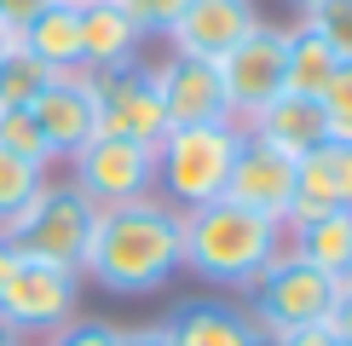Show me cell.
Returning <instances> with one entry per match:
<instances>
[{
	"label": "cell",
	"mask_w": 352,
	"mask_h": 346,
	"mask_svg": "<svg viewBox=\"0 0 352 346\" xmlns=\"http://www.w3.org/2000/svg\"><path fill=\"white\" fill-rule=\"evenodd\" d=\"M185 266L179 208L168 202H116L93 214V237L81 254V277H93L110 295H156Z\"/></svg>",
	"instance_id": "cell-1"
},
{
	"label": "cell",
	"mask_w": 352,
	"mask_h": 346,
	"mask_svg": "<svg viewBox=\"0 0 352 346\" xmlns=\"http://www.w3.org/2000/svg\"><path fill=\"white\" fill-rule=\"evenodd\" d=\"M179 231H185V266L208 283H226V288H248L289 242V231L277 220H266L254 208H237L226 196L202 202V208H185Z\"/></svg>",
	"instance_id": "cell-2"
},
{
	"label": "cell",
	"mask_w": 352,
	"mask_h": 346,
	"mask_svg": "<svg viewBox=\"0 0 352 346\" xmlns=\"http://www.w3.org/2000/svg\"><path fill=\"white\" fill-rule=\"evenodd\" d=\"M243 150L237 122H202V127H168L156 144V191L168 208H202L226 196L231 162Z\"/></svg>",
	"instance_id": "cell-3"
},
{
	"label": "cell",
	"mask_w": 352,
	"mask_h": 346,
	"mask_svg": "<svg viewBox=\"0 0 352 346\" xmlns=\"http://www.w3.org/2000/svg\"><path fill=\"white\" fill-rule=\"evenodd\" d=\"M335 295H341V283L324 277L318 266H306V260L283 242V254L248 283V323H254L260 335H266V346H272L277 335H295V329L324 323Z\"/></svg>",
	"instance_id": "cell-4"
},
{
	"label": "cell",
	"mask_w": 352,
	"mask_h": 346,
	"mask_svg": "<svg viewBox=\"0 0 352 346\" xmlns=\"http://www.w3.org/2000/svg\"><path fill=\"white\" fill-rule=\"evenodd\" d=\"M93 202H87L76 185H41L35 202L0 231L18 260H47V266H69L81 271V254H87V237H93Z\"/></svg>",
	"instance_id": "cell-5"
},
{
	"label": "cell",
	"mask_w": 352,
	"mask_h": 346,
	"mask_svg": "<svg viewBox=\"0 0 352 346\" xmlns=\"http://www.w3.org/2000/svg\"><path fill=\"white\" fill-rule=\"evenodd\" d=\"M76 288H81V271L12 254V271L0 283V323L12 335H52L76 317Z\"/></svg>",
	"instance_id": "cell-6"
},
{
	"label": "cell",
	"mask_w": 352,
	"mask_h": 346,
	"mask_svg": "<svg viewBox=\"0 0 352 346\" xmlns=\"http://www.w3.org/2000/svg\"><path fill=\"white\" fill-rule=\"evenodd\" d=\"M76 191L93 208H116V202H144L156 191V144H133L116 133H93L76 156Z\"/></svg>",
	"instance_id": "cell-7"
},
{
	"label": "cell",
	"mask_w": 352,
	"mask_h": 346,
	"mask_svg": "<svg viewBox=\"0 0 352 346\" xmlns=\"http://www.w3.org/2000/svg\"><path fill=\"white\" fill-rule=\"evenodd\" d=\"M214 69H219V86H226L231 122L243 127L254 110H266L272 98L283 93V29L277 23H254Z\"/></svg>",
	"instance_id": "cell-8"
},
{
	"label": "cell",
	"mask_w": 352,
	"mask_h": 346,
	"mask_svg": "<svg viewBox=\"0 0 352 346\" xmlns=\"http://www.w3.org/2000/svg\"><path fill=\"white\" fill-rule=\"evenodd\" d=\"M98 133L133 139V144H162L168 115H162V93H156V69L122 64V69H98Z\"/></svg>",
	"instance_id": "cell-9"
},
{
	"label": "cell",
	"mask_w": 352,
	"mask_h": 346,
	"mask_svg": "<svg viewBox=\"0 0 352 346\" xmlns=\"http://www.w3.org/2000/svg\"><path fill=\"white\" fill-rule=\"evenodd\" d=\"M41 139H47L52 156H76L87 139L98 133V86H93V69H58L47 81V93L29 104Z\"/></svg>",
	"instance_id": "cell-10"
},
{
	"label": "cell",
	"mask_w": 352,
	"mask_h": 346,
	"mask_svg": "<svg viewBox=\"0 0 352 346\" xmlns=\"http://www.w3.org/2000/svg\"><path fill=\"white\" fill-rule=\"evenodd\" d=\"M295 168H300L295 156H283V150H272V144L243 133V150L231 162V179H226V202L254 208V214H266V220L283 225L289 202H295Z\"/></svg>",
	"instance_id": "cell-11"
},
{
	"label": "cell",
	"mask_w": 352,
	"mask_h": 346,
	"mask_svg": "<svg viewBox=\"0 0 352 346\" xmlns=\"http://www.w3.org/2000/svg\"><path fill=\"white\" fill-rule=\"evenodd\" d=\"M254 23H260L254 0H190L179 18H173V29H168V47H173V58L219 64Z\"/></svg>",
	"instance_id": "cell-12"
},
{
	"label": "cell",
	"mask_w": 352,
	"mask_h": 346,
	"mask_svg": "<svg viewBox=\"0 0 352 346\" xmlns=\"http://www.w3.org/2000/svg\"><path fill=\"white\" fill-rule=\"evenodd\" d=\"M156 93H162V115L168 127H202V122H231L219 69L202 58H168L156 64Z\"/></svg>",
	"instance_id": "cell-13"
},
{
	"label": "cell",
	"mask_w": 352,
	"mask_h": 346,
	"mask_svg": "<svg viewBox=\"0 0 352 346\" xmlns=\"http://www.w3.org/2000/svg\"><path fill=\"white\" fill-rule=\"evenodd\" d=\"M243 133L300 162L306 150L329 144V122H324V104H318V98H300V93H277L266 110H254V115L243 122Z\"/></svg>",
	"instance_id": "cell-14"
},
{
	"label": "cell",
	"mask_w": 352,
	"mask_h": 346,
	"mask_svg": "<svg viewBox=\"0 0 352 346\" xmlns=\"http://www.w3.org/2000/svg\"><path fill=\"white\" fill-rule=\"evenodd\" d=\"M81 6V69H122V64H133V52H139V23L127 18L116 0H76Z\"/></svg>",
	"instance_id": "cell-15"
},
{
	"label": "cell",
	"mask_w": 352,
	"mask_h": 346,
	"mask_svg": "<svg viewBox=\"0 0 352 346\" xmlns=\"http://www.w3.org/2000/svg\"><path fill=\"white\" fill-rule=\"evenodd\" d=\"M168 329H173V346H266L243 312L219 306V300H190L168 317Z\"/></svg>",
	"instance_id": "cell-16"
},
{
	"label": "cell",
	"mask_w": 352,
	"mask_h": 346,
	"mask_svg": "<svg viewBox=\"0 0 352 346\" xmlns=\"http://www.w3.org/2000/svg\"><path fill=\"white\" fill-rule=\"evenodd\" d=\"M18 47L29 58H41L47 69H81V6L76 0H58L41 18H29L18 29Z\"/></svg>",
	"instance_id": "cell-17"
},
{
	"label": "cell",
	"mask_w": 352,
	"mask_h": 346,
	"mask_svg": "<svg viewBox=\"0 0 352 346\" xmlns=\"http://www.w3.org/2000/svg\"><path fill=\"white\" fill-rule=\"evenodd\" d=\"M341 58L329 52V41L318 35L312 23H289L283 29V93L300 98H324V86L335 81Z\"/></svg>",
	"instance_id": "cell-18"
},
{
	"label": "cell",
	"mask_w": 352,
	"mask_h": 346,
	"mask_svg": "<svg viewBox=\"0 0 352 346\" xmlns=\"http://www.w3.org/2000/svg\"><path fill=\"white\" fill-rule=\"evenodd\" d=\"M289 237H295L289 249H295L306 266H318L324 277H335V283L352 277V208H335V214H324V220L289 231Z\"/></svg>",
	"instance_id": "cell-19"
},
{
	"label": "cell",
	"mask_w": 352,
	"mask_h": 346,
	"mask_svg": "<svg viewBox=\"0 0 352 346\" xmlns=\"http://www.w3.org/2000/svg\"><path fill=\"white\" fill-rule=\"evenodd\" d=\"M58 69H47L41 58H29L23 47H12L0 58V110H29L41 93H47V81Z\"/></svg>",
	"instance_id": "cell-20"
},
{
	"label": "cell",
	"mask_w": 352,
	"mask_h": 346,
	"mask_svg": "<svg viewBox=\"0 0 352 346\" xmlns=\"http://www.w3.org/2000/svg\"><path fill=\"white\" fill-rule=\"evenodd\" d=\"M41 185H47V168L23 162V156H12V150H0V231L18 220L29 202H35Z\"/></svg>",
	"instance_id": "cell-21"
},
{
	"label": "cell",
	"mask_w": 352,
	"mask_h": 346,
	"mask_svg": "<svg viewBox=\"0 0 352 346\" xmlns=\"http://www.w3.org/2000/svg\"><path fill=\"white\" fill-rule=\"evenodd\" d=\"M300 23H312L329 41V52L352 64V0H312V6H300Z\"/></svg>",
	"instance_id": "cell-22"
},
{
	"label": "cell",
	"mask_w": 352,
	"mask_h": 346,
	"mask_svg": "<svg viewBox=\"0 0 352 346\" xmlns=\"http://www.w3.org/2000/svg\"><path fill=\"white\" fill-rule=\"evenodd\" d=\"M0 150L23 156V162H35V168H52L58 162V156L47 150V139H41V127H35V115H29V110H0Z\"/></svg>",
	"instance_id": "cell-23"
},
{
	"label": "cell",
	"mask_w": 352,
	"mask_h": 346,
	"mask_svg": "<svg viewBox=\"0 0 352 346\" xmlns=\"http://www.w3.org/2000/svg\"><path fill=\"white\" fill-rule=\"evenodd\" d=\"M324 122H329V144H352V64L335 69V81L324 86Z\"/></svg>",
	"instance_id": "cell-24"
},
{
	"label": "cell",
	"mask_w": 352,
	"mask_h": 346,
	"mask_svg": "<svg viewBox=\"0 0 352 346\" xmlns=\"http://www.w3.org/2000/svg\"><path fill=\"white\" fill-rule=\"evenodd\" d=\"M116 6H122L127 18L139 23V35H168L173 18H179L190 0H116Z\"/></svg>",
	"instance_id": "cell-25"
},
{
	"label": "cell",
	"mask_w": 352,
	"mask_h": 346,
	"mask_svg": "<svg viewBox=\"0 0 352 346\" xmlns=\"http://www.w3.org/2000/svg\"><path fill=\"white\" fill-rule=\"evenodd\" d=\"M41 346H122V329L98 323V317H69V323L52 329Z\"/></svg>",
	"instance_id": "cell-26"
},
{
	"label": "cell",
	"mask_w": 352,
	"mask_h": 346,
	"mask_svg": "<svg viewBox=\"0 0 352 346\" xmlns=\"http://www.w3.org/2000/svg\"><path fill=\"white\" fill-rule=\"evenodd\" d=\"M324 329L341 346H352V283H341V295H335V306H329V317H324Z\"/></svg>",
	"instance_id": "cell-27"
},
{
	"label": "cell",
	"mask_w": 352,
	"mask_h": 346,
	"mask_svg": "<svg viewBox=\"0 0 352 346\" xmlns=\"http://www.w3.org/2000/svg\"><path fill=\"white\" fill-rule=\"evenodd\" d=\"M47 6H58V0H0V23H6L12 35H18V29H23L29 18H41Z\"/></svg>",
	"instance_id": "cell-28"
},
{
	"label": "cell",
	"mask_w": 352,
	"mask_h": 346,
	"mask_svg": "<svg viewBox=\"0 0 352 346\" xmlns=\"http://www.w3.org/2000/svg\"><path fill=\"white\" fill-rule=\"evenodd\" d=\"M122 346H173V329H168V323H139V329H122Z\"/></svg>",
	"instance_id": "cell-29"
},
{
	"label": "cell",
	"mask_w": 352,
	"mask_h": 346,
	"mask_svg": "<svg viewBox=\"0 0 352 346\" xmlns=\"http://www.w3.org/2000/svg\"><path fill=\"white\" fill-rule=\"evenodd\" d=\"M272 346H341V341H335L324 323H312V329H295V335H277Z\"/></svg>",
	"instance_id": "cell-30"
},
{
	"label": "cell",
	"mask_w": 352,
	"mask_h": 346,
	"mask_svg": "<svg viewBox=\"0 0 352 346\" xmlns=\"http://www.w3.org/2000/svg\"><path fill=\"white\" fill-rule=\"evenodd\" d=\"M12 47H18V35H12V29H6V23H0V58H6Z\"/></svg>",
	"instance_id": "cell-31"
},
{
	"label": "cell",
	"mask_w": 352,
	"mask_h": 346,
	"mask_svg": "<svg viewBox=\"0 0 352 346\" xmlns=\"http://www.w3.org/2000/svg\"><path fill=\"white\" fill-rule=\"evenodd\" d=\"M6 271H12V249L0 242V283H6Z\"/></svg>",
	"instance_id": "cell-32"
},
{
	"label": "cell",
	"mask_w": 352,
	"mask_h": 346,
	"mask_svg": "<svg viewBox=\"0 0 352 346\" xmlns=\"http://www.w3.org/2000/svg\"><path fill=\"white\" fill-rule=\"evenodd\" d=\"M0 346H23V335H12V329L0 323Z\"/></svg>",
	"instance_id": "cell-33"
},
{
	"label": "cell",
	"mask_w": 352,
	"mask_h": 346,
	"mask_svg": "<svg viewBox=\"0 0 352 346\" xmlns=\"http://www.w3.org/2000/svg\"><path fill=\"white\" fill-rule=\"evenodd\" d=\"M295 6H312V0H295Z\"/></svg>",
	"instance_id": "cell-34"
},
{
	"label": "cell",
	"mask_w": 352,
	"mask_h": 346,
	"mask_svg": "<svg viewBox=\"0 0 352 346\" xmlns=\"http://www.w3.org/2000/svg\"><path fill=\"white\" fill-rule=\"evenodd\" d=\"M346 283H352V277H346Z\"/></svg>",
	"instance_id": "cell-35"
}]
</instances>
